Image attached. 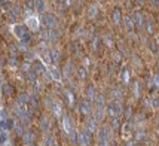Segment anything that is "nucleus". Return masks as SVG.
I'll return each instance as SVG.
<instances>
[{"instance_id":"obj_1","label":"nucleus","mask_w":159,"mask_h":146,"mask_svg":"<svg viewBox=\"0 0 159 146\" xmlns=\"http://www.w3.org/2000/svg\"><path fill=\"white\" fill-rule=\"evenodd\" d=\"M14 31H15V34H16V37H20L21 42H24V43H25V42H30L31 34H30L28 29L25 27V25H15Z\"/></svg>"},{"instance_id":"obj_2","label":"nucleus","mask_w":159,"mask_h":146,"mask_svg":"<svg viewBox=\"0 0 159 146\" xmlns=\"http://www.w3.org/2000/svg\"><path fill=\"white\" fill-rule=\"evenodd\" d=\"M107 110H109V115L114 118V116H118V115L122 113V106H120L119 101H112L107 106Z\"/></svg>"},{"instance_id":"obj_3","label":"nucleus","mask_w":159,"mask_h":146,"mask_svg":"<svg viewBox=\"0 0 159 146\" xmlns=\"http://www.w3.org/2000/svg\"><path fill=\"white\" fill-rule=\"evenodd\" d=\"M42 22H43L45 27L52 29V27H55V25H57V18L52 14H45V15L42 16Z\"/></svg>"},{"instance_id":"obj_4","label":"nucleus","mask_w":159,"mask_h":146,"mask_svg":"<svg viewBox=\"0 0 159 146\" xmlns=\"http://www.w3.org/2000/svg\"><path fill=\"white\" fill-rule=\"evenodd\" d=\"M89 139H91V131L89 130H83L82 133H79L77 140H79V143H81L82 146H86L88 143H89Z\"/></svg>"},{"instance_id":"obj_5","label":"nucleus","mask_w":159,"mask_h":146,"mask_svg":"<svg viewBox=\"0 0 159 146\" xmlns=\"http://www.w3.org/2000/svg\"><path fill=\"white\" fill-rule=\"evenodd\" d=\"M104 109V98L103 96H97V118H101Z\"/></svg>"},{"instance_id":"obj_6","label":"nucleus","mask_w":159,"mask_h":146,"mask_svg":"<svg viewBox=\"0 0 159 146\" xmlns=\"http://www.w3.org/2000/svg\"><path fill=\"white\" fill-rule=\"evenodd\" d=\"M98 143H100V146H107V130H106V128H101L100 130Z\"/></svg>"},{"instance_id":"obj_7","label":"nucleus","mask_w":159,"mask_h":146,"mask_svg":"<svg viewBox=\"0 0 159 146\" xmlns=\"http://www.w3.org/2000/svg\"><path fill=\"white\" fill-rule=\"evenodd\" d=\"M40 36H42L43 39H55V37L58 36V33L52 31V30L49 29V30H45V31H40Z\"/></svg>"},{"instance_id":"obj_8","label":"nucleus","mask_w":159,"mask_h":146,"mask_svg":"<svg viewBox=\"0 0 159 146\" xmlns=\"http://www.w3.org/2000/svg\"><path fill=\"white\" fill-rule=\"evenodd\" d=\"M81 112L83 113V115H89L91 113V106H89V103H88L86 100H83V101H81Z\"/></svg>"},{"instance_id":"obj_9","label":"nucleus","mask_w":159,"mask_h":146,"mask_svg":"<svg viewBox=\"0 0 159 146\" xmlns=\"http://www.w3.org/2000/svg\"><path fill=\"white\" fill-rule=\"evenodd\" d=\"M49 58H51V63H57V61H58V58H60V52H58L57 49H51Z\"/></svg>"},{"instance_id":"obj_10","label":"nucleus","mask_w":159,"mask_h":146,"mask_svg":"<svg viewBox=\"0 0 159 146\" xmlns=\"http://www.w3.org/2000/svg\"><path fill=\"white\" fill-rule=\"evenodd\" d=\"M123 133H122V136L123 137H125V139H129V137H131V124H125V125H123V130H122Z\"/></svg>"},{"instance_id":"obj_11","label":"nucleus","mask_w":159,"mask_h":146,"mask_svg":"<svg viewBox=\"0 0 159 146\" xmlns=\"http://www.w3.org/2000/svg\"><path fill=\"white\" fill-rule=\"evenodd\" d=\"M33 67H34V70H36V72H40V73H43V72L46 70V69H45V66H43L40 61H34Z\"/></svg>"},{"instance_id":"obj_12","label":"nucleus","mask_w":159,"mask_h":146,"mask_svg":"<svg viewBox=\"0 0 159 146\" xmlns=\"http://www.w3.org/2000/svg\"><path fill=\"white\" fill-rule=\"evenodd\" d=\"M28 100H30V97L27 94H21L18 97V105H28Z\"/></svg>"},{"instance_id":"obj_13","label":"nucleus","mask_w":159,"mask_h":146,"mask_svg":"<svg viewBox=\"0 0 159 146\" xmlns=\"http://www.w3.org/2000/svg\"><path fill=\"white\" fill-rule=\"evenodd\" d=\"M113 21H114V24H118L120 21V9L119 7H116V9L113 11Z\"/></svg>"},{"instance_id":"obj_14","label":"nucleus","mask_w":159,"mask_h":146,"mask_svg":"<svg viewBox=\"0 0 159 146\" xmlns=\"http://www.w3.org/2000/svg\"><path fill=\"white\" fill-rule=\"evenodd\" d=\"M95 121H97L95 118H91L89 121H88V130H89V131H94V130H95Z\"/></svg>"},{"instance_id":"obj_15","label":"nucleus","mask_w":159,"mask_h":146,"mask_svg":"<svg viewBox=\"0 0 159 146\" xmlns=\"http://www.w3.org/2000/svg\"><path fill=\"white\" fill-rule=\"evenodd\" d=\"M134 22H135V25L141 27V16H140V14H138V12H135V14H134Z\"/></svg>"},{"instance_id":"obj_16","label":"nucleus","mask_w":159,"mask_h":146,"mask_svg":"<svg viewBox=\"0 0 159 146\" xmlns=\"http://www.w3.org/2000/svg\"><path fill=\"white\" fill-rule=\"evenodd\" d=\"M46 146H55V140H54V137H52L51 134L46 136Z\"/></svg>"},{"instance_id":"obj_17","label":"nucleus","mask_w":159,"mask_h":146,"mask_svg":"<svg viewBox=\"0 0 159 146\" xmlns=\"http://www.w3.org/2000/svg\"><path fill=\"white\" fill-rule=\"evenodd\" d=\"M20 12H21V11H20V7H18V6H12V7H11V14H12L14 16H18Z\"/></svg>"},{"instance_id":"obj_18","label":"nucleus","mask_w":159,"mask_h":146,"mask_svg":"<svg viewBox=\"0 0 159 146\" xmlns=\"http://www.w3.org/2000/svg\"><path fill=\"white\" fill-rule=\"evenodd\" d=\"M49 73H51V76H52V78H54V79H60V75H58V72L55 70V69H51V70H49Z\"/></svg>"},{"instance_id":"obj_19","label":"nucleus","mask_w":159,"mask_h":146,"mask_svg":"<svg viewBox=\"0 0 159 146\" xmlns=\"http://www.w3.org/2000/svg\"><path fill=\"white\" fill-rule=\"evenodd\" d=\"M77 73H79V78H81V79H85L86 72H85V69H83V67H81V69H79V70H77Z\"/></svg>"},{"instance_id":"obj_20","label":"nucleus","mask_w":159,"mask_h":146,"mask_svg":"<svg viewBox=\"0 0 159 146\" xmlns=\"http://www.w3.org/2000/svg\"><path fill=\"white\" fill-rule=\"evenodd\" d=\"M36 6H37V11L42 12V11H43V0H37V2H36Z\"/></svg>"},{"instance_id":"obj_21","label":"nucleus","mask_w":159,"mask_h":146,"mask_svg":"<svg viewBox=\"0 0 159 146\" xmlns=\"http://www.w3.org/2000/svg\"><path fill=\"white\" fill-rule=\"evenodd\" d=\"M125 22H127V27L131 30L132 27H134V24H132V21H131V18H128V16H127V18H125Z\"/></svg>"},{"instance_id":"obj_22","label":"nucleus","mask_w":159,"mask_h":146,"mask_svg":"<svg viewBox=\"0 0 159 146\" xmlns=\"http://www.w3.org/2000/svg\"><path fill=\"white\" fill-rule=\"evenodd\" d=\"M54 113H55V116H60V105H57V103H55V105H54Z\"/></svg>"},{"instance_id":"obj_23","label":"nucleus","mask_w":159,"mask_h":146,"mask_svg":"<svg viewBox=\"0 0 159 146\" xmlns=\"http://www.w3.org/2000/svg\"><path fill=\"white\" fill-rule=\"evenodd\" d=\"M88 96H89V98H94V90H92V87H88Z\"/></svg>"},{"instance_id":"obj_24","label":"nucleus","mask_w":159,"mask_h":146,"mask_svg":"<svg viewBox=\"0 0 159 146\" xmlns=\"http://www.w3.org/2000/svg\"><path fill=\"white\" fill-rule=\"evenodd\" d=\"M89 12H91V16H95V12H97V6H95V5H92V6H91Z\"/></svg>"},{"instance_id":"obj_25","label":"nucleus","mask_w":159,"mask_h":146,"mask_svg":"<svg viewBox=\"0 0 159 146\" xmlns=\"http://www.w3.org/2000/svg\"><path fill=\"white\" fill-rule=\"evenodd\" d=\"M3 142H6V134L3 131H0V143H3Z\"/></svg>"},{"instance_id":"obj_26","label":"nucleus","mask_w":159,"mask_h":146,"mask_svg":"<svg viewBox=\"0 0 159 146\" xmlns=\"http://www.w3.org/2000/svg\"><path fill=\"white\" fill-rule=\"evenodd\" d=\"M25 6H27V9H33V0H27V2H25Z\"/></svg>"},{"instance_id":"obj_27","label":"nucleus","mask_w":159,"mask_h":146,"mask_svg":"<svg viewBox=\"0 0 159 146\" xmlns=\"http://www.w3.org/2000/svg\"><path fill=\"white\" fill-rule=\"evenodd\" d=\"M30 24H31V27H34V29L37 27V21L36 20H30Z\"/></svg>"},{"instance_id":"obj_28","label":"nucleus","mask_w":159,"mask_h":146,"mask_svg":"<svg viewBox=\"0 0 159 146\" xmlns=\"http://www.w3.org/2000/svg\"><path fill=\"white\" fill-rule=\"evenodd\" d=\"M152 51H153V52H156V43H155V42H152Z\"/></svg>"},{"instance_id":"obj_29","label":"nucleus","mask_w":159,"mask_h":146,"mask_svg":"<svg viewBox=\"0 0 159 146\" xmlns=\"http://www.w3.org/2000/svg\"><path fill=\"white\" fill-rule=\"evenodd\" d=\"M158 106V100H156V97L153 98V107H156Z\"/></svg>"},{"instance_id":"obj_30","label":"nucleus","mask_w":159,"mask_h":146,"mask_svg":"<svg viewBox=\"0 0 159 146\" xmlns=\"http://www.w3.org/2000/svg\"><path fill=\"white\" fill-rule=\"evenodd\" d=\"M152 3H153V5H158V0H152Z\"/></svg>"},{"instance_id":"obj_31","label":"nucleus","mask_w":159,"mask_h":146,"mask_svg":"<svg viewBox=\"0 0 159 146\" xmlns=\"http://www.w3.org/2000/svg\"><path fill=\"white\" fill-rule=\"evenodd\" d=\"M55 146H57V145H55Z\"/></svg>"}]
</instances>
